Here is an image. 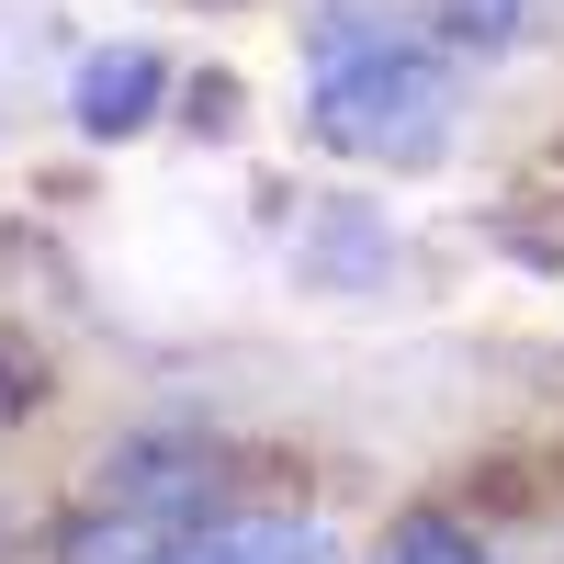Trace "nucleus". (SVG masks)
I'll return each mask as SVG.
<instances>
[{"instance_id":"1","label":"nucleus","mask_w":564,"mask_h":564,"mask_svg":"<svg viewBox=\"0 0 564 564\" xmlns=\"http://www.w3.org/2000/svg\"><path fill=\"white\" fill-rule=\"evenodd\" d=\"M463 113V57L441 34H417L395 0H327L305 34V124L339 159H441Z\"/></svg>"},{"instance_id":"2","label":"nucleus","mask_w":564,"mask_h":564,"mask_svg":"<svg viewBox=\"0 0 564 564\" xmlns=\"http://www.w3.org/2000/svg\"><path fill=\"white\" fill-rule=\"evenodd\" d=\"M170 564H339V542H327V520H305V508H226V520L193 531Z\"/></svg>"},{"instance_id":"3","label":"nucleus","mask_w":564,"mask_h":564,"mask_svg":"<svg viewBox=\"0 0 564 564\" xmlns=\"http://www.w3.org/2000/svg\"><path fill=\"white\" fill-rule=\"evenodd\" d=\"M159 90H170L159 45H102V57L79 68V124L90 135H135V124L159 113Z\"/></svg>"},{"instance_id":"4","label":"nucleus","mask_w":564,"mask_h":564,"mask_svg":"<svg viewBox=\"0 0 564 564\" xmlns=\"http://www.w3.org/2000/svg\"><path fill=\"white\" fill-rule=\"evenodd\" d=\"M372 564H486V542L463 531V520H395Z\"/></svg>"}]
</instances>
